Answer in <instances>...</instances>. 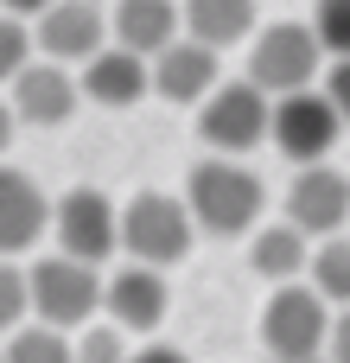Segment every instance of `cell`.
Returning a JSON list of instances; mask_svg holds the SVG:
<instances>
[{
  "instance_id": "obj_1",
  "label": "cell",
  "mask_w": 350,
  "mask_h": 363,
  "mask_svg": "<svg viewBox=\"0 0 350 363\" xmlns=\"http://www.w3.org/2000/svg\"><path fill=\"white\" fill-rule=\"evenodd\" d=\"M185 204H191L204 236H249L261 204H268V191L236 153H210V160H198L185 172Z\"/></svg>"
},
{
  "instance_id": "obj_2",
  "label": "cell",
  "mask_w": 350,
  "mask_h": 363,
  "mask_svg": "<svg viewBox=\"0 0 350 363\" xmlns=\"http://www.w3.org/2000/svg\"><path fill=\"white\" fill-rule=\"evenodd\" d=\"M261 345L274 363H306V357H325L332 345V300L306 281H281L268 313H261Z\"/></svg>"
},
{
  "instance_id": "obj_3",
  "label": "cell",
  "mask_w": 350,
  "mask_h": 363,
  "mask_svg": "<svg viewBox=\"0 0 350 363\" xmlns=\"http://www.w3.org/2000/svg\"><path fill=\"white\" fill-rule=\"evenodd\" d=\"M191 236H198V217H191L185 198L140 191V198H128V211H121V255H134V262L179 268V262L191 255Z\"/></svg>"
},
{
  "instance_id": "obj_4",
  "label": "cell",
  "mask_w": 350,
  "mask_h": 363,
  "mask_svg": "<svg viewBox=\"0 0 350 363\" xmlns=\"http://www.w3.org/2000/svg\"><path fill=\"white\" fill-rule=\"evenodd\" d=\"M26 274H32V319L64 325V332H83V325L96 319V306H102V274H96V262L57 249V255H38Z\"/></svg>"
},
{
  "instance_id": "obj_5",
  "label": "cell",
  "mask_w": 350,
  "mask_h": 363,
  "mask_svg": "<svg viewBox=\"0 0 350 363\" xmlns=\"http://www.w3.org/2000/svg\"><path fill=\"white\" fill-rule=\"evenodd\" d=\"M268 128H274V102H268V89H261L255 77L217 83V89L198 102V140L217 147V153H249V147L268 140Z\"/></svg>"
},
{
  "instance_id": "obj_6",
  "label": "cell",
  "mask_w": 350,
  "mask_h": 363,
  "mask_svg": "<svg viewBox=\"0 0 350 363\" xmlns=\"http://www.w3.org/2000/svg\"><path fill=\"white\" fill-rule=\"evenodd\" d=\"M338 128H344V115H338V102H332V89H287L281 102H274V128H268V140L293 160V166H312V160H332V147H338Z\"/></svg>"
},
{
  "instance_id": "obj_7",
  "label": "cell",
  "mask_w": 350,
  "mask_h": 363,
  "mask_svg": "<svg viewBox=\"0 0 350 363\" xmlns=\"http://www.w3.org/2000/svg\"><path fill=\"white\" fill-rule=\"evenodd\" d=\"M319 57H325L319 26L281 19V26H261V32H255V45H249V77H255L268 96H287V89H306V83L319 77Z\"/></svg>"
},
{
  "instance_id": "obj_8",
  "label": "cell",
  "mask_w": 350,
  "mask_h": 363,
  "mask_svg": "<svg viewBox=\"0 0 350 363\" xmlns=\"http://www.w3.org/2000/svg\"><path fill=\"white\" fill-rule=\"evenodd\" d=\"M51 230H57V249H64V255H83V262H96V268L121 249V217H115L108 198L89 191V185H77V191L57 198Z\"/></svg>"
},
{
  "instance_id": "obj_9",
  "label": "cell",
  "mask_w": 350,
  "mask_h": 363,
  "mask_svg": "<svg viewBox=\"0 0 350 363\" xmlns=\"http://www.w3.org/2000/svg\"><path fill=\"white\" fill-rule=\"evenodd\" d=\"M6 89H13V115L32 128H64L83 102V77H70V64L57 57H32Z\"/></svg>"
},
{
  "instance_id": "obj_10",
  "label": "cell",
  "mask_w": 350,
  "mask_h": 363,
  "mask_svg": "<svg viewBox=\"0 0 350 363\" xmlns=\"http://www.w3.org/2000/svg\"><path fill=\"white\" fill-rule=\"evenodd\" d=\"M287 217H293L306 236H338L350 223V179L338 166H325V160L300 166L293 185H287Z\"/></svg>"
},
{
  "instance_id": "obj_11",
  "label": "cell",
  "mask_w": 350,
  "mask_h": 363,
  "mask_svg": "<svg viewBox=\"0 0 350 363\" xmlns=\"http://www.w3.org/2000/svg\"><path fill=\"white\" fill-rule=\"evenodd\" d=\"M166 268H153V262H134L128 255V268H115L108 281H102V313L115 319V325H128V332H159V319H166Z\"/></svg>"
},
{
  "instance_id": "obj_12",
  "label": "cell",
  "mask_w": 350,
  "mask_h": 363,
  "mask_svg": "<svg viewBox=\"0 0 350 363\" xmlns=\"http://www.w3.org/2000/svg\"><path fill=\"white\" fill-rule=\"evenodd\" d=\"M38 51L57 64H89L102 51V0H51L38 13Z\"/></svg>"
},
{
  "instance_id": "obj_13",
  "label": "cell",
  "mask_w": 350,
  "mask_h": 363,
  "mask_svg": "<svg viewBox=\"0 0 350 363\" xmlns=\"http://www.w3.org/2000/svg\"><path fill=\"white\" fill-rule=\"evenodd\" d=\"M217 83H223L217 77V45H204V38H172L153 57V89L166 102H204Z\"/></svg>"
},
{
  "instance_id": "obj_14",
  "label": "cell",
  "mask_w": 350,
  "mask_h": 363,
  "mask_svg": "<svg viewBox=\"0 0 350 363\" xmlns=\"http://www.w3.org/2000/svg\"><path fill=\"white\" fill-rule=\"evenodd\" d=\"M147 83H153V70H147V57L128 51V45H102V51L83 64V96L102 102V108H134V102L147 96Z\"/></svg>"
},
{
  "instance_id": "obj_15",
  "label": "cell",
  "mask_w": 350,
  "mask_h": 363,
  "mask_svg": "<svg viewBox=\"0 0 350 363\" xmlns=\"http://www.w3.org/2000/svg\"><path fill=\"white\" fill-rule=\"evenodd\" d=\"M45 223H51L45 191H38L19 166H0V255L32 249V242L45 236Z\"/></svg>"
},
{
  "instance_id": "obj_16",
  "label": "cell",
  "mask_w": 350,
  "mask_h": 363,
  "mask_svg": "<svg viewBox=\"0 0 350 363\" xmlns=\"http://www.w3.org/2000/svg\"><path fill=\"white\" fill-rule=\"evenodd\" d=\"M185 26V6L172 0H115V45L140 51V57H159Z\"/></svg>"
},
{
  "instance_id": "obj_17",
  "label": "cell",
  "mask_w": 350,
  "mask_h": 363,
  "mask_svg": "<svg viewBox=\"0 0 350 363\" xmlns=\"http://www.w3.org/2000/svg\"><path fill=\"white\" fill-rule=\"evenodd\" d=\"M249 268L261 274V281H300L306 268H312V249H306V230L287 217V223H268V230H255V242H249Z\"/></svg>"
},
{
  "instance_id": "obj_18",
  "label": "cell",
  "mask_w": 350,
  "mask_h": 363,
  "mask_svg": "<svg viewBox=\"0 0 350 363\" xmlns=\"http://www.w3.org/2000/svg\"><path fill=\"white\" fill-rule=\"evenodd\" d=\"M185 32L204 45H242L255 32V0H185Z\"/></svg>"
},
{
  "instance_id": "obj_19",
  "label": "cell",
  "mask_w": 350,
  "mask_h": 363,
  "mask_svg": "<svg viewBox=\"0 0 350 363\" xmlns=\"http://www.w3.org/2000/svg\"><path fill=\"white\" fill-rule=\"evenodd\" d=\"M6 363H77V338L64 325H45V319L13 325L6 332Z\"/></svg>"
},
{
  "instance_id": "obj_20",
  "label": "cell",
  "mask_w": 350,
  "mask_h": 363,
  "mask_svg": "<svg viewBox=\"0 0 350 363\" xmlns=\"http://www.w3.org/2000/svg\"><path fill=\"white\" fill-rule=\"evenodd\" d=\"M312 287L332 306H350V242L344 236H325V249H312Z\"/></svg>"
},
{
  "instance_id": "obj_21",
  "label": "cell",
  "mask_w": 350,
  "mask_h": 363,
  "mask_svg": "<svg viewBox=\"0 0 350 363\" xmlns=\"http://www.w3.org/2000/svg\"><path fill=\"white\" fill-rule=\"evenodd\" d=\"M32 51H38L32 26H26L19 13H6V6H0V83H13V77L32 64Z\"/></svg>"
},
{
  "instance_id": "obj_22",
  "label": "cell",
  "mask_w": 350,
  "mask_h": 363,
  "mask_svg": "<svg viewBox=\"0 0 350 363\" xmlns=\"http://www.w3.org/2000/svg\"><path fill=\"white\" fill-rule=\"evenodd\" d=\"M134 351H128V325H83L77 332V363H128Z\"/></svg>"
},
{
  "instance_id": "obj_23",
  "label": "cell",
  "mask_w": 350,
  "mask_h": 363,
  "mask_svg": "<svg viewBox=\"0 0 350 363\" xmlns=\"http://www.w3.org/2000/svg\"><path fill=\"white\" fill-rule=\"evenodd\" d=\"M26 313H32V274L0 255V332L26 325Z\"/></svg>"
},
{
  "instance_id": "obj_24",
  "label": "cell",
  "mask_w": 350,
  "mask_h": 363,
  "mask_svg": "<svg viewBox=\"0 0 350 363\" xmlns=\"http://www.w3.org/2000/svg\"><path fill=\"white\" fill-rule=\"evenodd\" d=\"M312 26H319V45L332 57H350V0H319Z\"/></svg>"
},
{
  "instance_id": "obj_25",
  "label": "cell",
  "mask_w": 350,
  "mask_h": 363,
  "mask_svg": "<svg viewBox=\"0 0 350 363\" xmlns=\"http://www.w3.org/2000/svg\"><path fill=\"white\" fill-rule=\"evenodd\" d=\"M325 89H332V102H338V115H344V128H350V57H338V64H332Z\"/></svg>"
},
{
  "instance_id": "obj_26",
  "label": "cell",
  "mask_w": 350,
  "mask_h": 363,
  "mask_svg": "<svg viewBox=\"0 0 350 363\" xmlns=\"http://www.w3.org/2000/svg\"><path fill=\"white\" fill-rule=\"evenodd\" d=\"M325 357L350 363V306H338V319H332V345H325Z\"/></svg>"
},
{
  "instance_id": "obj_27",
  "label": "cell",
  "mask_w": 350,
  "mask_h": 363,
  "mask_svg": "<svg viewBox=\"0 0 350 363\" xmlns=\"http://www.w3.org/2000/svg\"><path fill=\"white\" fill-rule=\"evenodd\" d=\"M128 363H185V351H172V345H147V351H134Z\"/></svg>"
},
{
  "instance_id": "obj_28",
  "label": "cell",
  "mask_w": 350,
  "mask_h": 363,
  "mask_svg": "<svg viewBox=\"0 0 350 363\" xmlns=\"http://www.w3.org/2000/svg\"><path fill=\"white\" fill-rule=\"evenodd\" d=\"M0 6H6V13H19V19H38L51 0H0Z\"/></svg>"
},
{
  "instance_id": "obj_29",
  "label": "cell",
  "mask_w": 350,
  "mask_h": 363,
  "mask_svg": "<svg viewBox=\"0 0 350 363\" xmlns=\"http://www.w3.org/2000/svg\"><path fill=\"white\" fill-rule=\"evenodd\" d=\"M13 121H19V115H13V102H0V153L13 147Z\"/></svg>"
},
{
  "instance_id": "obj_30",
  "label": "cell",
  "mask_w": 350,
  "mask_h": 363,
  "mask_svg": "<svg viewBox=\"0 0 350 363\" xmlns=\"http://www.w3.org/2000/svg\"><path fill=\"white\" fill-rule=\"evenodd\" d=\"M306 363H332V357H306Z\"/></svg>"
},
{
  "instance_id": "obj_31",
  "label": "cell",
  "mask_w": 350,
  "mask_h": 363,
  "mask_svg": "<svg viewBox=\"0 0 350 363\" xmlns=\"http://www.w3.org/2000/svg\"><path fill=\"white\" fill-rule=\"evenodd\" d=\"M0 363H6V351H0Z\"/></svg>"
}]
</instances>
